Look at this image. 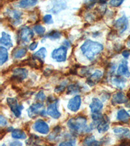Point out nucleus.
I'll return each mask as SVG.
<instances>
[{"mask_svg":"<svg viewBox=\"0 0 130 146\" xmlns=\"http://www.w3.org/2000/svg\"><path fill=\"white\" fill-rule=\"evenodd\" d=\"M103 49L102 44L91 40H87L81 46V51L83 54L89 60H93L96 56L100 53Z\"/></svg>","mask_w":130,"mask_h":146,"instance_id":"nucleus-1","label":"nucleus"},{"mask_svg":"<svg viewBox=\"0 0 130 146\" xmlns=\"http://www.w3.org/2000/svg\"><path fill=\"white\" fill-rule=\"evenodd\" d=\"M87 118L84 116H78L71 118L67 122V125L71 131L75 134L89 133L92 130L87 125Z\"/></svg>","mask_w":130,"mask_h":146,"instance_id":"nucleus-2","label":"nucleus"},{"mask_svg":"<svg viewBox=\"0 0 130 146\" xmlns=\"http://www.w3.org/2000/svg\"><path fill=\"white\" fill-rule=\"evenodd\" d=\"M34 36L33 32L29 27L21 28L17 34L18 44H27L31 40Z\"/></svg>","mask_w":130,"mask_h":146,"instance_id":"nucleus-3","label":"nucleus"},{"mask_svg":"<svg viewBox=\"0 0 130 146\" xmlns=\"http://www.w3.org/2000/svg\"><path fill=\"white\" fill-rule=\"evenodd\" d=\"M67 49L64 46H61L60 48L54 49L52 51L51 56V58L56 60L57 62H65L67 60Z\"/></svg>","mask_w":130,"mask_h":146,"instance_id":"nucleus-4","label":"nucleus"},{"mask_svg":"<svg viewBox=\"0 0 130 146\" xmlns=\"http://www.w3.org/2000/svg\"><path fill=\"white\" fill-rule=\"evenodd\" d=\"M7 101L15 116L16 117H20L22 114V110L23 109V105H18L17 100L14 98H8Z\"/></svg>","mask_w":130,"mask_h":146,"instance_id":"nucleus-5","label":"nucleus"},{"mask_svg":"<svg viewBox=\"0 0 130 146\" xmlns=\"http://www.w3.org/2000/svg\"><path fill=\"white\" fill-rule=\"evenodd\" d=\"M13 75L11 79L16 82H22L23 80L27 78L28 71L25 68H17L13 70Z\"/></svg>","mask_w":130,"mask_h":146,"instance_id":"nucleus-6","label":"nucleus"},{"mask_svg":"<svg viewBox=\"0 0 130 146\" xmlns=\"http://www.w3.org/2000/svg\"><path fill=\"white\" fill-rule=\"evenodd\" d=\"M33 128L35 131H36L38 133L42 134V135H47L49 132V127L48 125L44 120L42 119H38L37 121L35 122Z\"/></svg>","mask_w":130,"mask_h":146,"instance_id":"nucleus-7","label":"nucleus"},{"mask_svg":"<svg viewBox=\"0 0 130 146\" xmlns=\"http://www.w3.org/2000/svg\"><path fill=\"white\" fill-rule=\"evenodd\" d=\"M114 27L119 31V33L122 34L127 29L128 27V20L126 16H122L118 19L114 23Z\"/></svg>","mask_w":130,"mask_h":146,"instance_id":"nucleus-8","label":"nucleus"},{"mask_svg":"<svg viewBox=\"0 0 130 146\" xmlns=\"http://www.w3.org/2000/svg\"><path fill=\"white\" fill-rule=\"evenodd\" d=\"M44 108V105L41 103H37L35 104H33L29 107L27 109L28 115L31 118H35L38 115L41 114L42 109Z\"/></svg>","mask_w":130,"mask_h":146,"instance_id":"nucleus-9","label":"nucleus"},{"mask_svg":"<svg viewBox=\"0 0 130 146\" xmlns=\"http://www.w3.org/2000/svg\"><path fill=\"white\" fill-rule=\"evenodd\" d=\"M81 103V98L80 96H75L68 101L67 107L72 112H77L79 110Z\"/></svg>","mask_w":130,"mask_h":146,"instance_id":"nucleus-10","label":"nucleus"},{"mask_svg":"<svg viewBox=\"0 0 130 146\" xmlns=\"http://www.w3.org/2000/svg\"><path fill=\"white\" fill-rule=\"evenodd\" d=\"M57 102L58 100H57L54 102L50 103L49 105L48 109H47V113L49 116L54 119H58L61 117V113L57 109Z\"/></svg>","mask_w":130,"mask_h":146,"instance_id":"nucleus-11","label":"nucleus"},{"mask_svg":"<svg viewBox=\"0 0 130 146\" xmlns=\"http://www.w3.org/2000/svg\"><path fill=\"white\" fill-rule=\"evenodd\" d=\"M103 74L100 70H96L87 80V83L90 86H93L98 84L102 78Z\"/></svg>","mask_w":130,"mask_h":146,"instance_id":"nucleus-12","label":"nucleus"},{"mask_svg":"<svg viewBox=\"0 0 130 146\" xmlns=\"http://www.w3.org/2000/svg\"><path fill=\"white\" fill-rule=\"evenodd\" d=\"M7 14L9 17L11 18V22L15 25H18L21 23L20 18L22 15V12L17 10H12V9H8Z\"/></svg>","mask_w":130,"mask_h":146,"instance_id":"nucleus-13","label":"nucleus"},{"mask_svg":"<svg viewBox=\"0 0 130 146\" xmlns=\"http://www.w3.org/2000/svg\"><path fill=\"white\" fill-rule=\"evenodd\" d=\"M52 7L49 12L53 14H57L61 11L67 8V3L63 1H52Z\"/></svg>","mask_w":130,"mask_h":146,"instance_id":"nucleus-14","label":"nucleus"},{"mask_svg":"<svg viewBox=\"0 0 130 146\" xmlns=\"http://www.w3.org/2000/svg\"><path fill=\"white\" fill-rule=\"evenodd\" d=\"M127 101V98L125 94L122 92H118L115 94L113 96V99L111 103L113 105H117L120 104H123V103H126Z\"/></svg>","mask_w":130,"mask_h":146,"instance_id":"nucleus-15","label":"nucleus"},{"mask_svg":"<svg viewBox=\"0 0 130 146\" xmlns=\"http://www.w3.org/2000/svg\"><path fill=\"white\" fill-rule=\"evenodd\" d=\"M117 74L120 76H124L126 77H129L130 76V72L127 66V62L125 60L121 61L119 68L117 70Z\"/></svg>","mask_w":130,"mask_h":146,"instance_id":"nucleus-16","label":"nucleus"},{"mask_svg":"<svg viewBox=\"0 0 130 146\" xmlns=\"http://www.w3.org/2000/svg\"><path fill=\"white\" fill-rule=\"evenodd\" d=\"M109 124H110V119L106 115H103V117L100 123L98 124L97 129L100 133H103L107 131L109 129Z\"/></svg>","mask_w":130,"mask_h":146,"instance_id":"nucleus-17","label":"nucleus"},{"mask_svg":"<svg viewBox=\"0 0 130 146\" xmlns=\"http://www.w3.org/2000/svg\"><path fill=\"white\" fill-rule=\"evenodd\" d=\"M90 109L93 113L100 112L102 110L103 107V105L100 100L98 98H93L92 103L90 105Z\"/></svg>","mask_w":130,"mask_h":146,"instance_id":"nucleus-18","label":"nucleus"},{"mask_svg":"<svg viewBox=\"0 0 130 146\" xmlns=\"http://www.w3.org/2000/svg\"><path fill=\"white\" fill-rule=\"evenodd\" d=\"M11 35L5 32H2L1 37L0 39V43L2 46L6 47L7 48H10L13 46V42H12Z\"/></svg>","mask_w":130,"mask_h":146,"instance_id":"nucleus-19","label":"nucleus"},{"mask_svg":"<svg viewBox=\"0 0 130 146\" xmlns=\"http://www.w3.org/2000/svg\"><path fill=\"white\" fill-rule=\"evenodd\" d=\"M111 83L113 85L115 86L117 88L122 90L126 86V80L123 77H119V76H114L111 77Z\"/></svg>","mask_w":130,"mask_h":146,"instance_id":"nucleus-20","label":"nucleus"},{"mask_svg":"<svg viewBox=\"0 0 130 146\" xmlns=\"http://www.w3.org/2000/svg\"><path fill=\"white\" fill-rule=\"evenodd\" d=\"M47 50L45 48H41L39 50H38L37 52H35L32 56V58L34 60H39L41 64H43L44 58L46 56Z\"/></svg>","mask_w":130,"mask_h":146,"instance_id":"nucleus-21","label":"nucleus"},{"mask_svg":"<svg viewBox=\"0 0 130 146\" xmlns=\"http://www.w3.org/2000/svg\"><path fill=\"white\" fill-rule=\"evenodd\" d=\"M117 119L123 123H127L129 121L130 115L128 112H127L124 109H120L117 112Z\"/></svg>","mask_w":130,"mask_h":146,"instance_id":"nucleus-22","label":"nucleus"},{"mask_svg":"<svg viewBox=\"0 0 130 146\" xmlns=\"http://www.w3.org/2000/svg\"><path fill=\"white\" fill-rule=\"evenodd\" d=\"M81 90V88L78 83L72 84L68 86L67 88V94L72 95V94H75L79 93Z\"/></svg>","mask_w":130,"mask_h":146,"instance_id":"nucleus-23","label":"nucleus"},{"mask_svg":"<svg viewBox=\"0 0 130 146\" xmlns=\"http://www.w3.org/2000/svg\"><path fill=\"white\" fill-rule=\"evenodd\" d=\"M9 54L7 52V49L5 47H0V64L3 65L4 63H5L8 60Z\"/></svg>","mask_w":130,"mask_h":146,"instance_id":"nucleus-24","label":"nucleus"},{"mask_svg":"<svg viewBox=\"0 0 130 146\" xmlns=\"http://www.w3.org/2000/svg\"><path fill=\"white\" fill-rule=\"evenodd\" d=\"M27 49L25 48L16 49H15V51H13V56L15 58H20L25 56L26 54H27Z\"/></svg>","mask_w":130,"mask_h":146,"instance_id":"nucleus-25","label":"nucleus"},{"mask_svg":"<svg viewBox=\"0 0 130 146\" xmlns=\"http://www.w3.org/2000/svg\"><path fill=\"white\" fill-rule=\"evenodd\" d=\"M12 137L16 139L23 140V139L26 138L27 136H26V134L24 132L20 130V129H15V130L12 132Z\"/></svg>","mask_w":130,"mask_h":146,"instance_id":"nucleus-26","label":"nucleus"},{"mask_svg":"<svg viewBox=\"0 0 130 146\" xmlns=\"http://www.w3.org/2000/svg\"><path fill=\"white\" fill-rule=\"evenodd\" d=\"M113 132L116 135L121 136H126L129 134V129L126 127H115L113 129Z\"/></svg>","mask_w":130,"mask_h":146,"instance_id":"nucleus-27","label":"nucleus"},{"mask_svg":"<svg viewBox=\"0 0 130 146\" xmlns=\"http://www.w3.org/2000/svg\"><path fill=\"white\" fill-rule=\"evenodd\" d=\"M38 3V1L36 0H27V1H21L19 2V6L22 8H28L30 7L35 6V5Z\"/></svg>","mask_w":130,"mask_h":146,"instance_id":"nucleus-28","label":"nucleus"},{"mask_svg":"<svg viewBox=\"0 0 130 146\" xmlns=\"http://www.w3.org/2000/svg\"><path fill=\"white\" fill-rule=\"evenodd\" d=\"M40 142L39 138L36 135H33L25 143L27 146H37Z\"/></svg>","mask_w":130,"mask_h":146,"instance_id":"nucleus-29","label":"nucleus"},{"mask_svg":"<svg viewBox=\"0 0 130 146\" xmlns=\"http://www.w3.org/2000/svg\"><path fill=\"white\" fill-rule=\"evenodd\" d=\"M61 36V33L59 31H52L49 32L46 35V37L51 40L59 39L60 38Z\"/></svg>","mask_w":130,"mask_h":146,"instance_id":"nucleus-30","label":"nucleus"},{"mask_svg":"<svg viewBox=\"0 0 130 146\" xmlns=\"http://www.w3.org/2000/svg\"><path fill=\"white\" fill-rule=\"evenodd\" d=\"M103 117V115H102L100 112L97 113H93L92 114V118L93 119V121L96 122L98 124L100 123V121L102 120Z\"/></svg>","mask_w":130,"mask_h":146,"instance_id":"nucleus-31","label":"nucleus"},{"mask_svg":"<svg viewBox=\"0 0 130 146\" xmlns=\"http://www.w3.org/2000/svg\"><path fill=\"white\" fill-rule=\"evenodd\" d=\"M33 29L35 30V31L37 33V34L41 35V36L43 35L45 33V32H46V29H45V27L41 25H35Z\"/></svg>","mask_w":130,"mask_h":146,"instance_id":"nucleus-32","label":"nucleus"},{"mask_svg":"<svg viewBox=\"0 0 130 146\" xmlns=\"http://www.w3.org/2000/svg\"><path fill=\"white\" fill-rule=\"evenodd\" d=\"M94 141H95V138H94V136L93 135L88 136L84 140L83 145L84 146H89L91 143H93Z\"/></svg>","mask_w":130,"mask_h":146,"instance_id":"nucleus-33","label":"nucleus"},{"mask_svg":"<svg viewBox=\"0 0 130 146\" xmlns=\"http://www.w3.org/2000/svg\"><path fill=\"white\" fill-rule=\"evenodd\" d=\"M67 84V81H65L61 83L59 85H58L57 86H56V88L55 89V93H61L62 92L64 91L65 90L66 86Z\"/></svg>","mask_w":130,"mask_h":146,"instance_id":"nucleus-34","label":"nucleus"},{"mask_svg":"<svg viewBox=\"0 0 130 146\" xmlns=\"http://www.w3.org/2000/svg\"><path fill=\"white\" fill-rule=\"evenodd\" d=\"M46 96H45L44 92L42 90L39 92L36 95V100L39 101H41V102H43V101L46 100Z\"/></svg>","mask_w":130,"mask_h":146,"instance_id":"nucleus-35","label":"nucleus"},{"mask_svg":"<svg viewBox=\"0 0 130 146\" xmlns=\"http://www.w3.org/2000/svg\"><path fill=\"white\" fill-rule=\"evenodd\" d=\"M123 2H124L123 0H112V1H109V5L111 7H117L121 5Z\"/></svg>","mask_w":130,"mask_h":146,"instance_id":"nucleus-36","label":"nucleus"},{"mask_svg":"<svg viewBox=\"0 0 130 146\" xmlns=\"http://www.w3.org/2000/svg\"><path fill=\"white\" fill-rule=\"evenodd\" d=\"M43 21L45 23H47V24H51L53 22V18H52V16L50 15H45L43 18Z\"/></svg>","mask_w":130,"mask_h":146,"instance_id":"nucleus-37","label":"nucleus"},{"mask_svg":"<svg viewBox=\"0 0 130 146\" xmlns=\"http://www.w3.org/2000/svg\"><path fill=\"white\" fill-rule=\"evenodd\" d=\"M81 74H83V77H85L87 76V75H90V70L89 68H83L81 70Z\"/></svg>","mask_w":130,"mask_h":146,"instance_id":"nucleus-38","label":"nucleus"},{"mask_svg":"<svg viewBox=\"0 0 130 146\" xmlns=\"http://www.w3.org/2000/svg\"><path fill=\"white\" fill-rule=\"evenodd\" d=\"M7 124V120L3 115H1L0 116V125H1V126H5Z\"/></svg>","mask_w":130,"mask_h":146,"instance_id":"nucleus-39","label":"nucleus"},{"mask_svg":"<svg viewBox=\"0 0 130 146\" xmlns=\"http://www.w3.org/2000/svg\"><path fill=\"white\" fill-rule=\"evenodd\" d=\"M38 44H38V42H32V43L29 46V48L30 50H31V51L35 50V49L37 48Z\"/></svg>","mask_w":130,"mask_h":146,"instance_id":"nucleus-40","label":"nucleus"},{"mask_svg":"<svg viewBox=\"0 0 130 146\" xmlns=\"http://www.w3.org/2000/svg\"><path fill=\"white\" fill-rule=\"evenodd\" d=\"M9 146H23V145L20 141H13L9 144Z\"/></svg>","mask_w":130,"mask_h":146,"instance_id":"nucleus-41","label":"nucleus"},{"mask_svg":"<svg viewBox=\"0 0 130 146\" xmlns=\"http://www.w3.org/2000/svg\"><path fill=\"white\" fill-rule=\"evenodd\" d=\"M122 55L124 58H127L130 56V51L129 50H124L122 52Z\"/></svg>","mask_w":130,"mask_h":146,"instance_id":"nucleus-42","label":"nucleus"},{"mask_svg":"<svg viewBox=\"0 0 130 146\" xmlns=\"http://www.w3.org/2000/svg\"><path fill=\"white\" fill-rule=\"evenodd\" d=\"M59 146H74L72 142H69V141H66V142H61Z\"/></svg>","mask_w":130,"mask_h":146,"instance_id":"nucleus-43","label":"nucleus"},{"mask_svg":"<svg viewBox=\"0 0 130 146\" xmlns=\"http://www.w3.org/2000/svg\"><path fill=\"white\" fill-rule=\"evenodd\" d=\"M63 46H64L65 47V48H69L70 47V42H68V40H65L63 42Z\"/></svg>","mask_w":130,"mask_h":146,"instance_id":"nucleus-44","label":"nucleus"},{"mask_svg":"<svg viewBox=\"0 0 130 146\" xmlns=\"http://www.w3.org/2000/svg\"><path fill=\"white\" fill-rule=\"evenodd\" d=\"M101 142H98V141L95 140L93 143H91V144L89 146H101Z\"/></svg>","mask_w":130,"mask_h":146,"instance_id":"nucleus-45","label":"nucleus"},{"mask_svg":"<svg viewBox=\"0 0 130 146\" xmlns=\"http://www.w3.org/2000/svg\"><path fill=\"white\" fill-rule=\"evenodd\" d=\"M119 146H130V142H127V140H126V141H124V142H122L121 143H120Z\"/></svg>","mask_w":130,"mask_h":146,"instance_id":"nucleus-46","label":"nucleus"},{"mask_svg":"<svg viewBox=\"0 0 130 146\" xmlns=\"http://www.w3.org/2000/svg\"><path fill=\"white\" fill-rule=\"evenodd\" d=\"M125 105H126L127 107L130 108V97L127 99V101H126V103H125Z\"/></svg>","mask_w":130,"mask_h":146,"instance_id":"nucleus-47","label":"nucleus"},{"mask_svg":"<svg viewBox=\"0 0 130 146\" xmlns=\"http://www.w3.org/2000/svg\"><path fill=\"white\" fill-rule=\"evenodd\" d=\"M127 46L129 47V48H130V38H129V40L127 42Z\"/></svg>","mask_w":130,"mask_h":146,"instance_id":"nucleus-48","label":"nucleus"},{"mask_svg":"<svg viewBox=\"0 0 130 146\" xmlns=\"http://www.w3.org/2000/svg\"><path fill=\"white\" fill-rule=\"evenodd\" d=\"M1 146H6V145H5V144H3Z\"/></svg>","mask_w":130,"mask_h":146,"instance_id":"nucleus-49","label":"nucleus"},{"mask_svg":"<svg viewBox=\"0 0 130 146\" xmlns=\"http://www.w3.org/2000/svg\"><path fill=\"white\" fill-rule=\"evenodd\" d=\"M129 137H130V135H129Z\"/></svg>","mask_w":130,"mask_h":146,"instance_id":"nucleus-50","label":"nucleus"}]
</instances>
